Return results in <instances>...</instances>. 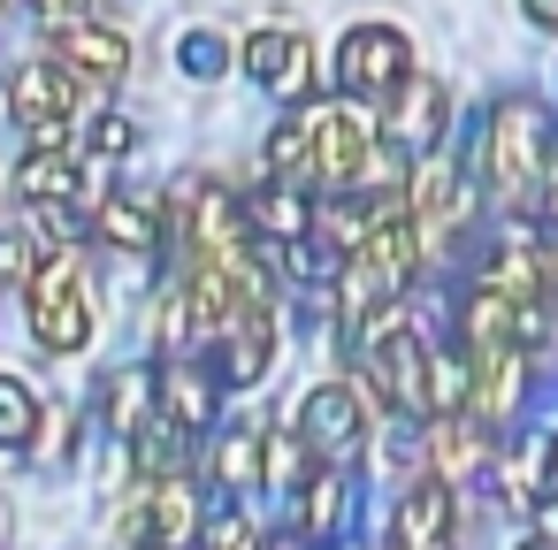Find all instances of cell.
Returning <instances> with one entry per match:
<instances>
[{
  "instance_id": "2e32d148",
  "label": "cell",
  "mask_w": 558,
  "mask_h": 550,
  "mask_svg": "<svg viewBox=\"0 0 558 550\" xmlns=\"http://www.w3.org/2000/svg\"><path fill=\"white\" fill-rule=\"evenodd\" d=\"M215 474H222V489H260V481H268V436L230 428V436L215 443Z\"/></svg>"
},
{
  "instance_id": "d4e9b609",
  "label": "cell",
  "mask_w": 558,
  "mask_h": 550,
  "mask_svg": "<svg viewBox=\"0 0 558 550\" xmlns=\"http://www.w3.org/2000/svg\"><path fill=\"white\" fill-rule=\"evenodd\" d=\"M24 276H32V237L0 230V283H24Z\"/></svg>"
},
{
  "instance_id": "ba28073f",
  "label": "cell",
  "mask_w": 558,
  "mask_h": 550,
  "mask_svg": "<svg viewBox=\"0 0 558 550\" xmlns=\"http://www.w3.org/2000/svg\"><path fill=\"white\" fill-rule=\"evenodd\" d=\"M245 77L283 93V100H306L314 93V54H306L299 32H253L245 39Z\"/></svg>"
},
{
  "instance_id": "7402d4cb",
  "label": "cell",
  "mask_w": 558,
  "mask_h": 550,
  "mask_svg": "<svg viewBox=\"0 0 558 550\" xmlns=\"http://www.w3.org/2000/svg\"><path fill=\"white\" fill-rule=\"evenodd\" d=\"M146 413H154V405H146V375H108V420L131 436Z\"/></svg>"
},
{
  "instance_id": "ac0fdd59",
  "label": "cell",
  "mask_w": 558,
  "mask_h": 550,
  "mask_svg": "<svg viewBox=\"0 0 558 550\" xmlns=\"http://www.w3.org/2000/svg\"><path fill=\"white\" fill-rule=\"evenodd\" d=\"M352 520V489H344V474H314L306 481V535H337Z\"/></svg>"
},
{
  "instance_id": "9a60e30c",
  "label": "cell",
  "mask_w": 558,
  "mask_h": 550,
  "mask_svg": "<svg viewBox=\"0 0 558 550\" xmlns=\"http://www.w3.org/2000/svg\"><path fill=\"white\" fill-rule=\"evenodd\" d=\"M93 230H100L108 245H123V253H154V245H161V215H154L146 199H108V207L93 215Z\"/></svg>"
},
{
  "instance_id": "3957f363",
  "label": "cell",
  "mask_w": 558,
  "mask_h": 550,
  "mask_svg": "<svg viewBox=\"0 0 558 550\" xmlns=\"http://www.w3.org/2000/svg\"><path fill=\"white\" fill-rule=\"evenodd\" d=\"M367 154H375V131L360 108H306V176L314 184H329V192L360 184Z\"/></svg>"
},
{
  "instance_id": "5bb4252c",
  "label": "cell",
  "mask_w": 558,
  "mask_h": 550,
  "mask_svg": "<svg viewBox=\"0 0 558 550\" xmlns=\"http://www.w3.org/2000/svg\"><path fill=\"white\" fill-rule=\"evenodd\" d=\"M245 222H253L260 237H283V245H291V237H306V230H314V207H306V199H299V184L283 176L276 192H260V199L245 207Z\"/></svg>"
},
{
  "instance_id": "f1b7e54d",
  "label": "cell",
  "mask_w": 558,
  "mask_h": 550,
  "mask_svg": "<svg viewBox=\"0 0 558 550\" xmlns=\"http://www.w3.org/2000/svg\"><path fill=\"white\" fill-rule=\"evenodd\" d=\"M527 16H535L543 32H558V0H527Z\"/></svg>"
},
{
  "instance_id": "4dcf8cb0",
  "label": "cell",
  "mask_w": 558,
  "mask_h": 550,
  "mask_svg": "<svg viewBox=\"0 0 558 550\" xmlns=\"http://www.w3.org/2000/svg\"><path fill=\"white\" fill-rule=\"evenodd\" d=\"M520 550H558V542H550V535H535V542H520Z\"/></svg>"
},
{
  "instance_id": "30bf717a",
  "label": "cell",
  "mask_w": 558,
  "mask_h": 550,
  "mask_svg": "<svg viewBox=\"0 0 558 550\" xmlns=\"http://www.w3.org/2000/svg\"><path fill=\"white\" fill-rule=\"evenodd\" d=\"M54 54L77 70V77H123L131 70V47H123V32H100V24H54Z\"/></svg>"
},
{
  "instance_id": "603a6c76",
  "label": "cell",
  "mask_w": 558,
  "mask_h": 550,
  "mask_svg": "<svg viewBox=\"0 0 558 550\" xmlns=\"http://www.w3.org/2000/svg\"><path fill=\"white\" fill-rule=\"evenodd\" d=\"M177 62H184V77H222V62H230V47H222L215 32H192V39L177 47Z\"/></svg>"
},
{
  "instance_id": "7c38bea8",
  "label": "cell",
  "mask_w": 558,
  "mask_h": 550,
  "mask_svg": "<svg viewBox=\"0 0 558 550\" xmlns=\"http://www.w3.org/2000/svg\"><path fill=\"white\" fill-rule=\"evenodd\" d=\"M184 436H192V428H184L169 405H161V413H146V420L131 428V459H138V474H146V481L184 474Z\"/></svg>"
},
{
  "instance_id": "8992f818",
  "label": "cell",
  "mask_w": 558,
  "mask_h": 550,
  "mask_svg": "<svg viewBox=\"0 0 558 550\" xmlns=\"http://www.w3.org/2000/svg\"><path fill=\"white\" fill-rule=\"evenodd\" d=\"M444 115H451V93H444L436 77L405 70L398 93H390V108H383V138L405 146V154H428V146L444 138Z\"/></svg>"
},
{
  "instance_id": "d6986e66",
  "label": "cell",
  "mask_w": 558,
  "mask_h": 550,
  "mask_svg": "<svg viewBox=\"0 0 558 550\" xmlns=\"http://www.w3.org/2000/svg\"><path fill=\"white\" fill-rule=\"evenodd\" d=\"M436 466H444V474H474V466H482V420H474V413H459V420L436 436Z\"/></svg>"
},
{
  "instance_id": "9c48e42d",
  "label": "cell",
  "mask_w": 558,
  "mask_h": 550,
  "mask_svg": "<svg viewBox=\"0 0 558 550\" xmlns=\"http://www.w3.org/2000/svg\"><path fill=\"white\" fill-rule=\"evenodd\" d=\"M451 527H459V504L444 481H421L398 504V550H451Z\"/></svg>"
},
{
  "instance_id": "4316f807",
  "label": "cell",
  "mask_w": 558,
  "mask_h": 550,
  "mask_svg": "<svg viewBox=\"0 0 558 550\" xmlns=\"http://www.w3.org/2000/svg\"><path fill=\"white\" fill-rule=\"evenodd\" d=\"M527 512H535V527H543V535H550V542H558V489H543V497H535V504H527Z\"/></svg>"
},
{
  "instance_id": "52a82bcc",
  "label": "cell",
  "mask_w": 558,
  "mask_h": 550,
  "mask_svg": "<svg viewBox=\"0 0 558 550\" xmlns=\"http://www.w3.org/2000/svg\"><path fill=\"white\" fill-rule=\"evenodd\" d=\"M299 443L314 459H352L360 451V398L344 382H322L306 405H299Z\"/></svg>"
},
{
  "instance_id": "7a4b0ae2",
  "label": "cell",
  "mask_w": 558,
  "mask_h": 550,
  "mask_svg": "<svg viewBox=\"0 0 558 550\" xmlns=\"http://www.w3.org/2000/svg\"><path fill=\"white\" fill-rule=\"evenodd\" d=\"M543 161H550L543 108H535V100H505V108L489 115V138H482V169H489L497 199H505V207L535 199V184H543Z\"/></svg>"
},
{
  "instance_id": "ffe728a7",
  "label": "cell",
  "mask_w": 558,
  "mask_h": 550,
  "mask_svg": "<svg viewBox=\"0 0 558 550\" xmlns=\"http://www.w3.org/2000/svg\"><path fill=\"white\" fill-rule=\"evenodd\" d=\"M32 428H39L32 390H24L16 375H0V443H32Z\"/></svg>"
},
{
  "instance_id": "277c9868",
  "label": "cell",
  "mask_w": 558,
  "mask_h": 550,
  "mask_svg": "<svg viewBox=\"0 0 558 550\" xmlns=\"http://www.w3.org/2000/svg\"><path fill=\"white\" fill-rule=\"evenodd\" d=\"M405 70H413V47H405V32H390V24H360V32H344V47H337V85H344V93L390 100Z\"/></svg>"
},
{
  "instance_id": "4fadbf2b",
  "label": "cell",
  "mask_w": 558,
  "mask_h": 550,
  "mask_svg": "<svg viewBox=\"0 0 558 550\" xmlns=\"http://www.w3.org/2000/svg\"><path fill=\"white\" fill-rule=\"evenodd\" d=\"M77 161L62 154V146H32L24 154V169H16V192L32 199V207H54V199H77Z\"/></svg>"
},
{
  "instance_id": "484cf974",
  "label": "cell",
  "mask_w": 558,
  "mask_h": 550,
  "mask_svg": "<svg viewBox=\"0 0 558 550\" xmlns=\"http://www.w3.org/2000/svg\"><path fill=\"white\" fill-rule=\"evenodd\" d=\"M131 138H138V131H131L123 115H100V123H93V146H100L108 161H116V154H131Z\"/></svg>"
},
{
  "instance_id": "44dd1931",
  "label": "cell",
  "mask_w": 558,
  "mask_h": 550,
  "mask_svg": "<svg viewBox=\"0 0 558 550\" xmlns=\"http://www.w3.org/2000/svg\"><path fill=\"white\" fill-rule=\"evenodd\" d=\"M268 169H276V176H291V184L306 176V115H291V123H276V131H268Z\"/></svg>"
},
{
  "instance_id": "83f0119b",
  "label": "cell",
  "mask_w": 558,
  "mask_h": 550,
  "mask_svg": "<svg viewBox=\"0 0 558 550\" xmlns=\"http://www.w3.org/2000/svg\"><path fill=\"white\" fill-rule=\"evenodd\" d=\"M39 16H47V32H54V24H77L85 0H39Z\"/></svg>"
},
{
  "instance_id": "5b68a950",
  "label": "cell",
  "mask_w": 558,
  "mask_h": 550,
  "mask_svg": "<svg viewBox=\"0 0 558 550\" xmlns=\"http://www.w3.org/2000/svg\"><path fill=\"white\" fill-rule=\"evenodd\" d=\"M70 108H77V70L62 62H24L16 77H9V115L32 131V146H62V123H70Z\"/></svg>"
},
{
  "instance_id": "f546056e",
  "label": "cell",
  "mask_w": 558,
  "mask_h": 550,
  "mask_svg": "<svg viewBox=\"0 0 558 550\" xmlns=\"http://www.w3.org/2000/svg\"><path fill=\"white\" fill-rule=\"evenodd\" d=\"M543 466H550V474H558V436H550V443H543Z\"/></svg>"
},
{
  "instance_id": "6da1fadb",
  "label": "cell",
  "mask_w": 558,
  "mask_h": 550,
  "mask_svg": "<svg viewBox=\"0 0 558 550\" xmlns=\"http://www.w3.org/2000/svg\"><path fill=\"white\" fill-rule=\"evenodd\" d=\"M32 337L39 352H85L93 344V291H85V260L77 253H47L32 276Z\"/></svg>"
},
{
  "instance_id": "e0dca14e",
  "label": "cell",
  "mask_w": 558,
  "mask_h": 550,
  "mask_svg": "<svg viewBox=\"0 0 558 550\" xmlns=\"http://www.w3.org/2000/svg\"><path fill=\"white\" fill-rule=\"evenodd\" d=\"M161 405H169L184 428H207V420H215V390H207L199 367H169V375H161Z\"/></svg>"
},
{
  "instance_id": "8fae6325",
  "label": "cell",
  "mask_w": 558,
  "mask_h": 550,
  "mask_svg": "<svg viewBox=\"0 0 558 550\" xmlns=\"http://www.w3.org/2000/svg\"><path fill=\"white\" fill-rule=\"evenodd\" d=\"M146 535H154V550H177V542L199 535V497H192L184 474H161L146 489Z\"/></svg>"
},
{
  "instance_id": "cb8c5ba5",
  "label": "cell",
  "mask_w": 558,
  "mask_h": 550,
  "mask_svg": "<svg viewBox=\"0 0 558 550\" xmlns=\"http://www.w3.org/2000/svg\"><path fill=\"white\" fill-rule=\"evenodd\" d=\"M199 542H207V550H260V535H253L245 512H215V520L199 527Z\"/></svg>"
}]
</instances>
